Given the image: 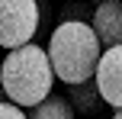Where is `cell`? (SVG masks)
<instances>
[{
  "label": "cell",
  "instance_id": "obj_1",
  "mask_svg": "<svg viewBox=\"0 0 122 119\" xmlns=\"http://www.w3.org/2000/svg\"><path fill=\"white\" fill-rule=\"evenodd\" d=\"M103 55L97 32L84 19H64L48 39V61L51 71L61 84H84L93 81L97 74V61Z\"/></svg>",
  "mask_w": 122,
  "mask_h": 119
},
{
  "label": "cell",
  "instance_id": "obj_2",
  "mask_svg": "<svg viewBox=\"0 0 122 119\" xmlns=\"http://www.w3.org/2000/svg\"><path fill=\"white\" fill-rule=\"evenodd\" d=\"M0 81H3V93L10 103H16L23 109L39 106L42 100L51 97V87H55V71H51L48 52L36 42L6 52V58L0 61Z\"/></svg>",
  "mask_w": 122,
  "mask_h": 119
},
{
  "label": "cell",
  "instance_id": "obj_3",
  "mask_svg": "<svg viewBox=\"0 0 122 119\" xmlns=\"http://www.w3.org/2000/svg\"><path fill=\"white\" fill-rule=\"evenodd\" d=\"M42 26L39 0H0V48L13 52L32 42Z\"/></svg>",
  "mask_w": 122,
  "mask_h": 119
},
{
  "label": "cell",
  "instance_id": "obj_4",
  "mask_svg": "<svg viewBox=\"0 0 122 119\" xmlns=\"http://www.w3.org/2000/svg\"><path fill=\"white\" fill-rule=\"evenodd\" d=\"M93 81H97V90L103 97V103H109L112 109H122V45L103 48Z\"/></svg>",
  "mask_w": 122,
  "mask_h": 119
},
{
  "label": "cell",
  "instance_id": "obj_5",
  "mask_svg": "<svg viewBox=\"0 0 122 119\" xmlns=\"http://www.w3.org/2000/svg\"><path fill=\"white\" fill-rule=\"evenodd\" d=\"M90 26L103 48L122 45V0H100L90 16Z\"/></svg>",
  "mask_w": 122,
  "mask_h": 119
},
{
  "label": "cell",
  "instance_id": "obj_6",
  "mask_svg": "<svg viewBox=\"0 0 122 119\" xmlns=\"http://www.w3.org/2000/svg\"><path fill=\"white\" fill-rule=\"evenodd\" d=\"M100 90L97 81H84V84H71L67 87V103L74 106V113H97L100 109Z\"/></svg>",
  "mask_w": 122,
  "mask_h": 119
},
{
  "label": "cell",
  "instance_id": "obj_7",
  "mask_svg": "<svg viewBox=\"0 0 122 119\" xmlns=\"http://www.w3.org/2000/svg\"><path fill=\"white\" fill-rule=\"evenodd\" d=\"M29 119H74V106L64 100V97L51 93L48 100H42L39 106H32Z\"/></svg>",
  "mask_w": 122,
  "mask_h": 119
},
{
  "label": "cell",
  "instance_id": "obj_8",
  "mask_svg": "<svg viewBox=\"0 0 122 119\" xmlns=\"http://www.w3.org/2000/svg\"><path fill=\"white\" fill-rule=\"evenodd\" d=\"M0 119H29V113H23V106H16V103L3 100L0 103Z\"/></svg>",
  "mask_w": 122,
  "mask_h": 119
},
{
  "label": "cell",
  "instance_id": "obj_9",
  "mask_svg": "<svg viewBox=\"0 0 122 119\" xmlns=\"http://www.w3.org/2000/svg\"><path fill=\"white\" fill-rule=\"evenodd\" d=\"M6 100V93H3V81H0V103H3Z\"/></svg>",
  "mask_w": 122,
  "mask_h": 119
},
{
  "label": "cell",
  "instance_id": "obj_10",
  "mask_svg": "<svg viewBox=\"0 0 122 119\" xmlns=\"http://www.w3.org/2000/svg\"><path fill=\"white\" fill-rule=\"evenodd\" d=\"M112 119H122V109H116V113H112Z\"/></svg>",
  "mask_w": 122,
  "mask_h": 119
}]
</instances>
